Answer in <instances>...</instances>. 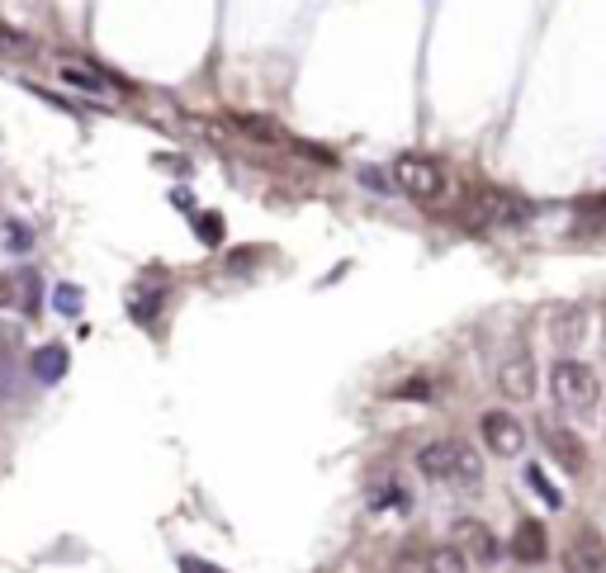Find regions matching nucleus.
I'll list each match as a JSON object with an SVG mask.
<instances>
[{"instance_id": "nucleus-6", "label": "nucleus", "mask_w": 606, "mask_h": 573, "mask_svg": "<svg viewBox=\"0 0 606 573\" xmlns=\"http://www.w3.org/2000/svg\"><path fill=\"white\" fill-rule=\"evenodd\" d=\"M498 389L512 398V403H526V398L535 394V360H531V351H517V356L502 360Z\"/></svg>"}, {"instance_id": "nucleus-1", "label": "nucleus", "mask_w": 606, "mask_h": 573, "mask_svg": "<svg viewBox=\"0 0 606 573\" xmlns=\"http://www.w3.org/2000/svg\"><path fill=\"white\" fill-rule=\"evenodd\" d=\"M417 474L431 484H450V488H479L483 484V460L474 446L464 441H427L417 450Z\"/></svg>"}, {"instance_id": "nucleus-8", "label": "nucleus", "mask_w": 606, "mask_h": 573, "mask_svg": "<svg viewBox=\"0 0 606 573\" xmlns=\"http://www.w3.org/2000/svg\"><path fill=\"white\" fill-rule=\"evenodd\" d=\"M512 559L517 564H545L550 559V536H545V526L535 517L517 521V531H512Z\"/></svg>"}, {"instance_id": "nucleus-20", "label": "nucleus", "mask_w": 606, "mask_h": 573, "mask_svg": "<svg viewBox=\"0 0 606 573\" xmlns=\"http://www.w3.org/2000/svg\"><path fill=\"white\" fill-rule=\"evenodd\" d=\"M180 569H185V573H218L214 564H204V559H190V555L180 559Z\"/></svg>"}, {"instance_id": "nucleus-2", "label": "nucleus", "mask_w": 606, "mask_h": 573, "mask_svg": "<svg viewBox=\"0 0 606 573\" xmlns=\"http://www.w3.org/2000/svg\"><path fill=\"white\" fill-rule=\"evenodd\" d=\"M550 394L564 412L588 417V412L602 403V379H597V370L583 365V360H559V365H550Z\"/></svg>"}, {"instance_id": "nucleus-13", "label": "nucleus", "mask_w": 606, "mask_h": 573, "mask_svg": "<svg viewBox=\"0 0 606 573\" xmlns=\"http://www.w3.org/2000/svg\"><path fill=\"white\" fill-rule=\"evenodd\" d=\"M29 53H34V38L24 34V29L0 24V57H29Z\"/></svg>"}, {"instance_id": "nucleus-17", "label": "nucleus", "mask_w": 606, "mask_h": 573, "mask_svg": "<svg viewBox=\"0 0 606 573\" xmlns=\"http://www.w3.org/2000/svg\"><path fill=\"white\" fill-rule=\"evenodd\" d=\"M564 564H569V569H602L606 559H602V550H588V555H583V550H569Z\"/></svg>"}, {"instance_id": "nucleus-15", "label": "nucleus", "mask_w": 606, "mask_h": 573, "mask_svg": "<svg viewBox=\"0 0 606 573\" xmlns=\"http://www.w3.org/2000/svg\"><path fill=\"white\" fill-rule=\"evenodd\" d=\"M431 569H446V573H460V569H469V559L460 555V550H455V545H450V550H436V555H431Z\"/></svg>"}, {"instance_id": "nucleus-21", "label": "nucleus", "mask_w": 606, "mask_h": 573, "mask_svg": "<svg viewBox=\"0 0 606 573\" xmlns=\"http://www.w3.org/2000/svg\"><path fill=\"white\" fill-rule=\"evenodd\" d=\"M0 299H5V280H0Z\"/></svg>"}, {"instance_id": "nucleus-7", "label": "nucleus", "mask_w": 606, "mask_h": 573, "mask_svg": "<svg viewBox=\"0 0 606 573\" xmlns=\"http://www.w3.org/2000/svg\"><path fill=\"white\" fill-rule=\"evenodd\" d=\"M583 332H588V308H583V304H554L550 308V337H554V346L573 351V346L583 341Z\"/></svg>"}, {"instance_id": "nucleus-9", "label": "nucleus", "mask_w": 606, "mask_h": 573, "mask_svg": "<svg viewBox=\"0 0 606 573\" xmlns=\"http://www.w3.org/2000/svg\"><path fill=\"white\" fill-rule=\"evenodd\" d=\"M545 450H550V460H559V465L569 469V474H578V469L588 465V455H583V441H578L569 427H545Z\"/></svg>"}, {"instance_id": "nucleus-14", "label": "nucleus", "mask_w": 606, "mask_h": 573, "mask_svg": "<svg viewBox=\"0 0 606 573\" xmlns=\"http://www.w3.org/2000/svg\"><path fill=\"white\" fill-rule=\"evenodd\" d=\"M370 507H408V493H403L398 484H384V488L370 493Z\"/></svg>"}, {"instance_id": "nucleus-3", "label": "nucleus", "mask_w": 606, "mask_h": 573, "mask_svg": "<svg viewBox=\"0 0 606 573\" xmlns=\"http://www.w3.org/2000/svg\"><path fill=\"white\" fill-rule=\"evenodd\" d=\"M393 180H398V190L417 204H436V199H446L450 190V176L441 162H431V157H417V152H403L398 162H393Z\"/></svg>"}, {"instance_id": "nucleus-4", "label": "nucleus", "mask_w": 606, "mask_h": 573, "mask_svg": "<svg viewBox=\"0 0 606 573\" xmlns=\"http://www.w3.org/2000/svg\"><path fill=\"white\" fill-rule=\"evenodd\" d=\"M450 536H455V550H460L469 564H479V569H493V564H498L502 545H498V536H493V531H488L479 517H460Z\"/></svg>"}, {"instance_id": "nucleus-18", "label": "nucleus", "mask_w": 606, "mask_h": 573, "mask_svg": "<svg viewBox=\"0 0 606 573\" xmlns=\"http://www.w3.org/2000/svg\"><path fill=\"white\" fill-rule=\"evenodd\" d=\"M195 233H199V242H209V247H214L218 233H223V228H218V214H199L195 218Z\"/></svg>"}, {"instance_id": "nucleus-19", "label": "nucleus", "mask_w": 606, "mask_h": 573, "mask_svg": "<svg viewBox=\"0 0 606 573\" xmlns=\"http://www.w3.org/2000/svg\"><path fill=\"white\" fill-rule=\"evenodd\" d=\"M360 180H365V190H389V176H379L375 166H370V171H360Z\"/></svg>"}, {"instance_id": "nucleus-11", "label": "nucleus", "mask_w": 606, "mask_h": 573, "mask_svg": "<svg viewBox=\"0 0 606 573\" xmlns=\"http://www.w3.org/2000/svg\"><path fill=\"white\" fill-rule=\"evenodd\" d=\"M62 81H67V86H81V90H95V95L109 90V76L90 72V62H67V67H62Z\"/></svg>"}, {"instance_id": "nucleus-10", "label": "nucleus", "mask_w": 606, "mask_h": 573, "mask_svg": "<svg viewBox=\"0 0 606 573\" xmlns=\"http://www.w3.org/2000/svg\"><path fill=\"white\" fill-rule=\"evenodd\" d=\"M29 370H34L38 384H57V379L67 375V346H57V341L38 346L34 356H29Z\"/></svg>"}, {"instance_id": "nucleus-16", "label": "nucleus", "mask_w": 606, "mask_h": 573, "mask_svg": "<svg viewBox=\"0 0 606 573\" xmlns=\"http://www.w3.org/2000/svg\"><path fill=\"white\" fill-rule=\"evenodd\" d=\"M53 304H57V313H67V318H72L76 308H81V289H76V285H57L53 289Z\"/></svg>"}, {"instance_id": "nucleus-5", "label": "nucleus", "mask_w": 606, "mask_h": 573, "mask_svg": "<svg viewBox=\"0 0 606 573\" xmlns=\"http://www.w3.org/2000/svg\"><path fill=\"white\" fill-rule=\"evenodd\" d=\"M479 431H483V446L493 450V455H521L526 450V427H521L512 412H502V408H493V412H483V422H479Z\"/></svg>"}, {"instance_id": "nucleus-12", "label": "nucleus", "mask_w": 606, "mask_h": 573, "mask_svg": "<svg viewBox=\"0 0 606 573\" xmlns=\"http://www.w3.org/2000/svg\"><path fill=\"white\" fill-rule=\"evenodd\" d=\"M526 488H531L540 502H550V512H559V507H564V493L550 484V474H545L540 465H526Z\"/></svg>"}]
</instances>
